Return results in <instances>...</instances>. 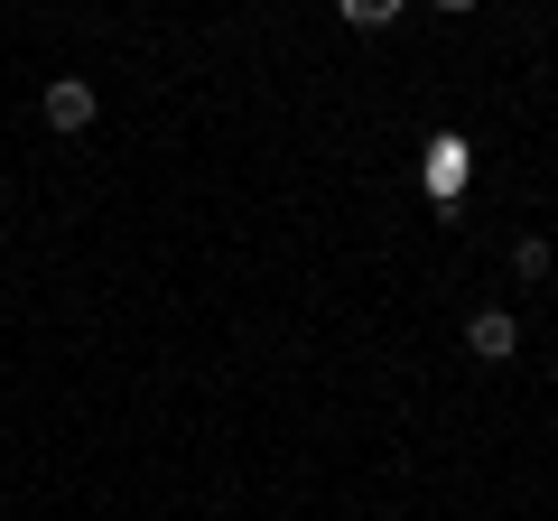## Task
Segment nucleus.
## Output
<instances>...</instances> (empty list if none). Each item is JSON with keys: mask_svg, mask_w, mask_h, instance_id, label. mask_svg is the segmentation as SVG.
<instances>
[{"mask_svg": "<svg viewBox=\"0 0 558 521\" xmlns=\"http://www.w3.org/2000/svg\"><path fill=\"white\" fill-rule=\"evenodd\" d=\"M465 354L512 363V354H521V317H512V307H475V317H465Z\"/></svg>", "mask_w": 558, "mask_h": 521, "instance_id": "f257e3e1", "label": "nucleus"}, {"mask_svg": "<svg viewBox=\"0 0 558 521\" xmlns=\"http://www.w3.org/2000/svg\"><path fill=\"white\" fill-rule=\"evenodd\" d=\"M38 112H47V131H94V84H84V75H57Z\"/></svg>", "mask_w": 558, "mask_h": 521, "instance_id": "f03ea898", "label": "nucleus"}, {"mask_svg": "<svg viewBox=\"0 0 558 521\" xmlns=\"http://www.w3.org/2000/svg\"><path fill=\"white\" fill-rule=\"evenodd\" d=\"M465 178H475V149H465L457 131H438V141H428V196H457Z\"/></svg>", "mask_w": 558, "mask_h": 521, "instance_id": "7ed1b4c3", "label": "nucleus"}, {"mask_svg": "<svg viewBox=\"0 0 558 521\" xmlns=\"http://www.w3.org/2000/svg\"><path fill=\"white\" fill-rule=\"evenodd\" d=\"M344 20H354V28H391L400 0H344Z\"/></svg>", "mask_w": 558, "mask_h": 521, "instance_id": "20e7f679", "label": "nucleus"}, {"mask_svg": "<svg viewBox=\"0 0 558 521\" xmlns=\"http://www.w3.org/2000/svg\"><path fill=\"white\" fill-rule=\"evenodd\" d=\"M512 270H521V280H549V242H539V233L512 242Z\"/></svg>", "mask_w": 558, "mask_h": 521, "instance_id": "39448f33", "label": "nucleus"}]
</instances>
